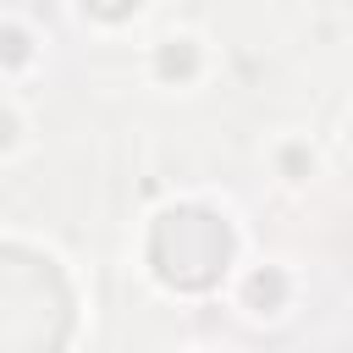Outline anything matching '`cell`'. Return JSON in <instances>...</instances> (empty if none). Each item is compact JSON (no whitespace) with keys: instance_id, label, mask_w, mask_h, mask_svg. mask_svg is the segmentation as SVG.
I'll list each match as a JSON object with an SVG mask.
<instances>
[{"instance_id":"obj_1","label":"cell","mask_w":353,"mask_h":353,"mask_svg":"<svg viewBox=\"0 0 353 353\" xmlns=\"http://www.w3.org/2000/svg\"><path fill=\"white\" fill-rule=\"evenodd\" d=\"M149 259L171 287H210L232 259V232L210 210H171L149 232Z\"/></svg>"},{"instance_id":"obj_2","label":"cell","mask_w":353,"mask_h":353,"mask_svg":"<svg viewBox=\"0 0 353 353\" xmlns=\"http://www.w3.org/2000/svg\"><path fill=\"white\" fill-rule=\"evenodd\" d=\"M0 303H6L11 314H28L44 342H61V336H66L61 325H44V314H61V320H66V292H61V281H55V270H50L44 259H33V254H22V248H0Z\"/></svg>"},{"instance_id":"obj_3","label":"cell","mask_w":353,"mask_h":353,"mask_svg":"<svg viewBox=\"0 0 353 353\" xmlns=\"http://www.w3.org/2000/svg\"><path fill=\"white\" fill-rule=\"evenodd\" d=\"M193 66H199L193 44H165L160 50V77H193Z\"/></svg>"},{"instance_id":"obj_4","label":"cell","mask_w":353,"mask_h":353,"mask_svg":"<svg viewBox=\"0 0 353 353\" xmlns=\"http://www.w3.org/2000/svg\"><path fill=\"white\" fill-rule=\"evenodd\" d=\"M281 292H287V287H281V276H276V270H265V276H254V281H248V298H254L259 309H276V303H281Z\"/></svg>"},{"instance_id":"obj_5","label":"cell","mask_w":353,"mask_h":353,"mask_svg":"<svg viewBox=\"0 0 353 353\" xmlns=\"http://www.w3.org/2000/svg\"><path fill=\"white\" fill-rule=\"evenodd\" d=\"M0 61H11V66H17V61H28V33L6 28V33H0Z\"/></svg>"},{"instance_id":"obj_6","label":"cell","mask_w":353,"mask_h":353,"mask_svg":"<svg viewBox=\"0 0 353 353\" xmlns=\"http://www.w3.org/2000/svg\"><path fill=\"white\" fill-rule=\"evenodd\" d=\"M83 6H88L94 17H105V22H116V17H127L138 0H83Z\"/></svg>"},{"instance_id":"obj_7","label":"cell","mask_w":353,"mask_h":353,"mask_svg":"<svg viewBox=\"0 0 353 353\" xmlns=\"http://www.w3.org/2000/svg\"><path fill=\"white\" fill-rule=\"evenodd\" d=\"M0 143H11V116H0Z\"/></svg>"}]
</instances>
